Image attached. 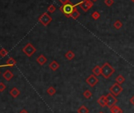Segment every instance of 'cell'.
Returning a JSON list of instances; mask_svg holds the SVG:
<instances>
[{"label": "cell", "instance_id": "cell-1", "mask_svg": "<svg viewBox=\"0 0 134 113\" xmlns=\"http://www.w3.org/2000/svg\"><path fill=\"white\" fill-rule=\"evenodd\" d=\"M80 6V2H78L77 4H73L71 2L65 4V5H62L59 10L63 14L66 18H70V14L73 13V11L74 10L75 8H77V6Z\"/></svg>", "mask_w": 134, "mask_h": 113}, {"label": "cell", "instance_id": "cell-2", "mask_svg": "<svg viewBox=\"0 0 134 113\" xmlns=\"http://www.w3.org/2000/svg\"><path fill=\"white\" fill-rule=\"evenodd\" d=\"M101 69H102L101 70L102 76L106 79H108L115 72V70L114 69V67H113L110 63H108V62H105V63L102 66Z\"/></svg>", "mask_w": 134, "mask_h": 113}, {"label": "cell", "instance_id": "cell-3", "mask_svg": "<svg viewBox=\"0 0 134 113\" xmlns=\"http://www.w3.org/2000/svg\"><path fill=\"white\" fill-rule=\"evenodd\" d=\"M38 21H39V22L43 25L44 26H47L51 22L52 18L47 13H44L40 16Z\"/></svg>", "mask_w": 134, "mask_h": 113}, {"label": "cell", "instance_id": "cell-4", "mask_svg": "<svg viewBox=\"0 0 134 113\" xmlns=\"http://www.w3.org/2000/svg\"><path fill=\"white\" fill-rule=\"evenodd\" d=\"M22 51L28 57H31L36 52V48L31 43H28L23 48Z\"/></svg>", "mask_w": 134, "mask_h": 113}, {"label": "cell", "instance_id": "cell-5", "mask_svg": "<svg viewBox=\"0 0 134 113\" xmlns=\"http://www.w3.org/2000/svg\"><path fill=\"white\" fill-rule=\"evenodd\" d=\"M79 6L81 7V9L84 12H87L93 6V2L91 0H82L80 2V6Z\"/></svg>", "mask_w": 134, "mask_h": 113}, {"label": "cell", "instance_id": "cell-6", "mask_svg": "<svg viewBox=\"0 0 134 113\" xmlns=\"http://www.w3.org/2000/svg\"><path fill=\"white\" fill-rule=\"evenodd\" d=\"M106 99H107V106L110 108L112 106L115 105V104L118 102V99L115 97L114 95H113L111 93H108L106 95Z\"/></svg>", "mask_w": 134, "mask_h": 113}, {"label": "cell", "instance_id": "cell-7", "mask_svg": "<svg viewBox=\"0 0 134 113\" xmlns=\"http://www.w3.org/2000/svg\"><path fill=\"white\" fill-rule=\"evenodd\" d=\"M109 89H110L111 93L116 97V96H118L121 93V92L123 91V88L121 87V85L118 84V82H115L114 84Z\"/></svg>", "mask_w": 134, "mask_h": 113}, {"label": "cell", "instance_id": "cell-8", "mask_svg": "<svg viewBox=\"0 0 134 113\" xmlns=\"http://www.w3.org/2000/svg\"><path fill=\"white\" fill-rule=\"evenodd\" d=\"M86 82L87 84L91 87H94L97 83L99 82V79L96 78L95 75L91 74L89 77L86 78Z\"/></svg>", "mask_w": 134, "mask_h": 113}, {"label": "cell", "instance_id": "cell-9", "mask_svg": "<svg viewBox=\"0 0 134 113\" xmlns=\"http://www.w3.org/2000/svg\"><path fill=\"white\" fill-rule=\"evenodd\" d=\"M2 77L5 78L6 81H10L11 79L14 78V74L12 73L10 70H7L6 71H5V72L3 73Z\"/></svg>", "mask_w": 134, "mask_h": 113}, {"label": "cell", "instance_id": "cell-10", "mask_svg": "<svg viewBox=\"0 0 134 113\" xmlns=\"http://www.w3.org/2000/svg\"><path fill=\"white\" fill-rule=\"evenodd\" d=\"M59 66H60L59 63H58V62L55 60H53L51 63L49 64V68L51 70H52L53 71L57 70L58 68H59Z\"/></svg>", "mask_w": 134, "mask_h": 113}, {"label": "cell", "instance_id": "cell-11", "mask_svg": "<svg viewBox=\"0 0 134 113\" xmlns=\"http://www.w3.org/2000/svg\"><path fill=\"white\" fill-rule=\"evenodd\" d=\"M97 102L99 104L100 106L102 108L107 106V99H106V96H102L100 97L98 100H97Z\"/></svg>", "mask_w": 134, "mask_h": 113}, {"label": "cell", "instance_id": "cell-12", "mask_svg": "<svg viewBox=\"0 0 134 113\" xmlns=\"http://www.w3.org/2000/svg\"><path fill=\"white\" fill-rule=\"evenodd\" d=\"M47 58H46L44 55H40L38 58H36V62H38L40 66L44 65L46 62H47Z\"/></svg>", "mask_w": 134, "mask_h": 113}, {"label": "cell", "instance_id": "cell-13", "mask_svg": "<svg viewBox=\"0 0 134 113\" xmlns=\"http://www.w3.org/2000/svg\"><path fill=\"white\" fill-rule=\"evenodd\" d=\"M21 93V92L18 89H17V88H13L10 91V94L14 98H16V97H18V96L20 95Z\"/></svg>", "mask_w": 134, "mask_h": 113}, {"label": "cell", "instance_id": "cell-14", "mask_svg": "<svg viewBox=\"0 0 134 113\" xmlns=\"http://www.w3.org/2000/svg\"><path fill=\"white\" fill-rule=\"evenodd\" d=\"M80 15H81V13L77 10V8H75L74 10L73 11V13L70 14V18H73V20H77L79 17H80Z\"/></svg>", "mask_w": 134, "mask_h": 113}, {"label": "cell", "instance_id": "cell-15", "mask_svg": "<svg viewBox=\"0 0 134 113\" xmlns=\"http://www.w3.org/2000/svg\"><path fill=\"white\" fill-rule=\"evenodd\" d=\"M110 110L111 113H123V111L121 108H119L117 105H114L111 108H110Z\"/></svg>", "mask_w": 134, "mask_h": 113}, {"label": "cell", "instance_id": "cell-16", "mask_svg": "<svg viewBox=\"0 0 134 113\" xmlns=\"http://www.w3.org/2000/svg\"><path fill=\"white\" fill-rule=\"evenodd\" d=\"M101 70H102L101 67L97 65V66H95V67L92 69V74L94 75H95V76H99V75L101 74Z\"/></svg>", "mask_w": 134, "mask_h": 113}, {"label": "cell", "instance_id": "cell-17", "mask_svg": "<svg viewBox=\"0 0 134 113\" xmlns=\"http://www.w3.org/2000/svg\"><path fill=\"white\" fill-rule=\"evenodd\" d=\"M6 65L8 66H14L16 65V63H17V62H16V60L14 59V58L10 57L6 60Z\"/></svg>", "mask_w": 134, "mask_h": 113}, {"label": "cell", "instance_id": "cell-18", "mask_svg": "<svg viewBox=\"0 0 134 113\" xmlns=\"http://www.w3.org/2000/svg\"><path fill=\"white\" fill-rule=\"evenodd\" d=\"M65 57L68 60H72V59H73L74 57H75V54H74V52L73 51H70V50H69V51H68L66 53Z\"/></svg>", "mask_w": 134, "mask_h": 113}, {"label": "cell", "instance_id": "cell-19", "mask_svg": "<svg viewBox=\"0 0 134 113\" xmlns=\"http://www.w3.org/2000/svg\"><path fill=\"white\" fill-rule=\"evenodd\" d=\"M89 110L88 109V108L85 105H82L78 108L77 113H89Z\"/></svg>", "mask_w": 134, "mask_h": 113}, {"label": "cell", "instance_id": "cell-20", "mask_svg": "<svg viewBox=\"0 0 134 113\" xmlns=\"http://www.w3.org/2000/svg\"><path fill=\"white\" fill-rule=\"evenodd\" d=\"M47 93L50 96H53V95H54V94L56 93V89H54L53 86H50L48 89H47Z\"/></svg>", "mask_w": 134, "mask_h": 113}, {"label": "cell", "instance_id": "cell-21", "mask_svg": "<svg viewBox=\"0 0 134 113\" xmlns=\"http://www.w3.org/2000/svg\"><path fill=\"white\" fill-rule=\"evenodd\" d=\"M125 78H124V76H122L121 74H119L118 77L116 78V79H115V81H116V82H118V84H122V83H124L125 82Z\"/></svg>", "mask_w": 134, "mask_h": 113}, {"label": "cell", "instance_id": "cell-22", "mask_svg": "<svg viewBox=\"0 0 134 113\" xmlns=\"http://www.w3.org/2000/svg\"><path fill=\"white\" fill-rule=\"evenodd\" d=\"M122 26H123L122 22H121V21H119V20L115 21L114 23V27L116 29H120L121 27H122Z\"/></svg>", "mask_w": 134, "mask_h": 113}, {"label": "cell", "instance_id": "cell-23", "mask_svg": "<svg viewBox=\"0 0 134 113\" xmlns=\"http://www.w3.org/2000/svg\"><path fill=\"white\" fill-rule=\"evenodd\" d=\"M83 95L86 99H90L91 97V96H92V93H91V92L89 89H86L85 92H84Z\"/></svg>", "mask_w": 134, "mask_h": 113}, {"label": "cell", "instance_id": "cell-24", "mask_svg": "<svg viewBox=\"0 0 134 113\" xmlns=\"http://www.w3.org/2000/svg\"><path fill=\"white\" fill-rule=\"evenodd\" d=\"M91 18H92L93 19H95V20H98L100 18V14H99V13L98 11H95V12H93L92 14H91Z\"/></svg>", "mask_w": 134, "mask_h": 113}, {"label": "cell", "instance_id": "cell-25", "mask_svg": "<svg viewBox=\"0 0 134 113\" xmlns=\"http://www.w3.org/2000/svg\"><path fill=\"white\" fill-rule=\"evenodd\" d=\"M8 51L7 50H6L5 48H2L1 50H0V56H1L2 57H5L8 55Z\"/></svg>", "mask_w": 134, "mask_h": 113}, {"label": "cell", "instance_id": "cell-26", "mask_svg": "<svg viewBox=\"0 0 134 113\" xmlns=\"http://www.w3.org/2000/svg\"><path fill=\"white\" fill-rule=\"evenodd\" d=\"M55 10H56V7L54 6V5H53V4L50 5L47 8V11L49 12V13H54Z\"/></svg>", "mask_w": 134, "mask_h": 113}, {"label": "cell", "instance_id": "cell-27", "mask_svg": "<svg viewBox=\"0 0 134 113\" xmlns=\"http://www.w3.org/2000/svg\"><path fill=\"white\" fill-rule=\"evenodd\" d=\"M104 3L107 6H111L114 4V0H104Z\"/></svg>", "mask_w": 134, "mask_h": 113}, {"label": "cell", "instance_id": "cell-28", "mask_svg": "<svg viewBox=\"0 0 134 113\" xmlns=\"http://www.w3.org/2000/svg\"><path fill=\"white\" fill-rule=\"evenodd\" d=\"M6 86L5 84H4V83L0 82V92H3L4 90L6 89Z\"/></svg>", "mask_w": 134, "mask_h": 113}, {"label": "cell", "instance_id": "cell-29", "mask_svg": "<svg viewBox=\"0 0 134 113\" xmlns=\"http://www.w3.org/2000/svg\"><path fill=\"white\" fill-rule=\"evenodd\" d=\"M59 2H60L61 3H62V5H65V4L69 2L70 0H59Z\"/></svg>", "mask_w": 134, "mask_h": 113}, {"label": "cell", "instance_id": "cell-30", "mask_svg": "<svg viewBox=\"0 0 134 113\" xmlns=\"http://www.w3.org/2000/svg\"><path fill=\"white\" fill-rule=\"evenodd\" d=\"M130 103L134 106V95H133V97H132L131 99H130Z\"/></svg>", "mask_w": 134, "mask_h": 113}, {"label": "cell", "instance_id": "cell-31", "mask_svg": "<svg viewBox=\"0 0 134 113\" xmlns=\"http://www.w3.org/2000/svg\"><path fill=\"white\" fill-rule=\"evenodd\" d=\"M20 113H28L26 110H24V109H23V110H22L20 112Z\"/></svg>", "mask_w": 134, "mask_h": 113}, {"label": "cell", "instance_id": "cell-32", "mask_svg": "<svg viewBox=\"0 0 134 113\" xmlns=\"http://www.w3.org/2000/svg\"><path fill=\"white\" fill-rule=\"evenodd\" d=\"M92 1H93V2H97L98 0H92Z\"/></svg>", "mask_w": 134, "mask_h": 113}, {"label": "cell", "instance_id": "cell-33", "mask_svg": "<svg viewBox=\"0 0 134 113\" xmlns=\"http://www.w3.org/2000/svg\"><path fill=\"white\" fill-rule=\"evenodd\" d=\"M131 1H132L133 2H134V0H131Z\"/></svg>", "mask_w": 134, "mask_h": 113}, {"label": "cell", "instance_id": "cell-34", "mask_svg": "<svg viewBox=\"0 0 134 113\" xmlns=\"http://www.w3.org/2000/svg\"><path fill=\"white\" fill-rule=\"evenodd\" d=\"M99 113H103V112H99Z\"/></svg>", "mask_w": 134, "mask_h": 113}]
</instances>
